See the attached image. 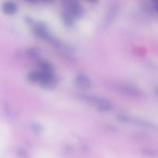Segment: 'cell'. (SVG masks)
<instances>
[{
	"label": "cell",
	"instance_id": "cell-9",
	"mask_svg": "<svg viewBox=\"0 0 158 158\" xmlns=\"http://www.w3.org/2000/svg\"><path fill=\"white\" fill-rule=\"evenodd\" d=\"M40 67L41 69V72L52 73V67L50 63H48V62L41 61L40 63Z\"/></svg>",
	"mask_w": 158,
	"mask_h": 158
},
{
	"label": "cell",
	"instance_id": "cell-17",
	"mask_svg": "<svg viewBox=\"0 0 158 158\" xmlns=\"http://www.w3.org/2000/svg\"><path fill=\"white\" fill-rule=\"evenodd\" d=\"M156 94H157V97H158V88H157V89H156Z\"/></svg>",
	"mask_w": 158,
	"mask_h": 158
},
{
	"label": "cell",
	"instance_id": "cell-15",
	"mask_svg": "<svg viewBox=\"0 0 158 158\" xmlns=\"http://www.w3.org/2000/svg\"><path fill=\"white\" fill-rule=\"evenodd\" d=\"M155 8H156V9H157V11L158 12V1L155 2Z\"/></svg>",
	"mask_w": 158,
	"mask_h": 158
},
{
	"label": "cell",
	"instance_id": "cell-8",
	"mask_svg": "<svg viewBox=\"0 0 158 158\" xmlns=\"http://www.w3.org/2000/svg\"><path fill=\"white\" fill-rule=\"evenodd\" d=\"M40 79H41V73L40 72L33 71V72L30 73L28 76V80L31 83H40Z\"/></svg>",
	"mask_w": 158,
	"mask_h": 158
},
{
	"label": "cell",
	"instance_id": "cell-11",
	"mask_svg": "<svg viewBox=\"0 0 158 158\" xmlns=\"http://www.w3.org/2000/svg\"><path fill=\"white\" fill-rule=\"evenodd\" d=\"M135 123H137V124L140 125V126L145 127L153 128V129L156 128V126L154 124L150 123V122L145 121V120H135Z\"/></svg>",
	"mask_w": 158,
	"mask_h": 158
},
{
	"label": "cell",
	"instance_id": "cell-10",
	"mask_svg": "<svg viewBox=\"0 0 158 158\" xmlns=\"http://www.w3.org/2000/svg\"><path fill=\"white\" fill-rule=\"evenodd\" d=\"M62 18H63V22L66 26H72L73 23V17L68 13L67 12L65 11L63 14H62Z\"/></svg>",
	"mask_w": 158,
	"mask_h": 158
},
{
	"label": "cell",
	"instance_id": "cell-14",
	"mask_svg": "<svg viewBox=\"0 0 158 158\" xmlns=\"http://www.w3.org/2000/svg\"><path fill=\"white\" fill-rule=\"evenodd\" d=\"M87 1L89 2H92V3H97L99 0H87Z\"/></svg>",
	"mask_w": 158,
	"mask_h": 158
},
{
	"label": "cell",
	"instance_id": "cell-4",
	"mask_svg": "<svg viewBox=\"0 0 158 158\" xmlns=\"http://www.w3.org/2000/svg\"><path fill=\"white\" fill-rule=\"evenodd\" d=\"M33 31L35 35H37L40 38L49 39V32L48 31L47 28L46 27V26L43 23H37L35 27H34Z\"/></svg>",
	"mask_w": 158,
	"mask_h": 158
},
{
	"label": "cell",
	"instance_id": "cell-1",
	"mask_svg": "<svg viewBox=\"0 0 158 158\" xmlns=\"http://www.w3.org/2000/svg\"><path fill=\"white\" fill-rule=\"evenodd\" d=\"M66 12L70 14L73 18H80L83 15V9L81 5L76 0H66Z\"/></svg>",
	"mask_w": 158,
	"mask_h": 158
},
{
	"label": "cell",
	"instance_id": "cell-5",
	"mask_svg": "<svg viewBox=\"0 0 158 158\" xmlns=\"http://www.w3.org/2000/svg\"><path fill=\"white\" fill-rule=\"evenodd\" d=\"M2 10L7 15H13L17 12V6L13 2L7 1L2 4Z\"/></svg>",
	"mask_w": 158,
	"mask_h": 158
},
{
	"label": "cell",
	"instance_id": "cell-7",
	"mask_svg": "<svg viewBox=\"0 0 158 158\" xmlns=\"http://www.w3.org/2000/svg\"><path fill=\"white\" fill-rule=\"evenodd\" d=\"M120 89L123 90V92L124 94H128V95L134 96V97H137L139 94V91L137 88L134 87L132 86H130V85H120Z\"/></svg>",
	"mask_w": 158,
	"mask_h": 158
},
{
	"label": "cell",
	"instance_id": "cell-18",
	"mask_svg": "<svg viewBox=\"0 0 158 158\" xmlns=\"http://www.w3.org/2000/svg\"><path fill=\"white\" fill-rule=\"evenodd\" d=\"M154 1H155V2H157V1H158V0H154Z\"/></svg>",
	"mask_w": 158,
	"mask_h": 158
},
{
	"label": "cell",
	"instance_id": "cell-2",
	"mask_svg": "<svg viewBox=\"0 0 158 158\" xmlns=\"http://www.w3.org/2000/svg\"><path fill=\"white\" fill-rule=\"evenodd\" d=\"M40 73H41V79H40V83L41 86L46 88H50L55 86V78L52 73L44 72Z\"/></svg>",
	"mask_w": 158,
	"mask_h": 158
},
{
	"label": "cell",
	"instance_id": "cell-3",
	"mask_svg": "<svg viewBox=\"0 0 158 158\" xmlns=\"http://www.w3.org/2000/svg\"><path fill=\"white\" fill-rule=\"evenodd\" d=\"M91 100L97 106V109L100 110V111H109L112 109L111 103L106 100H102L100 98H93V97H91Z\"/></svg>",
	"mask_w": 158,
	"mask_h": 158
},
{
	"label": "cell",
	"instance_id": "cell-12",
	"mask_svg": "<svg viewBox=\"0 0 158 158\" xmlns=\"http://www.w3.org/2000/svg\"><path fill=\"white\" fill-rule=\"evenodd\" d=\"M117 10H118V8H117V6H113V7L110 9V12H109V13H108L107 17H106V19L109 20V21H110V19H114V17L116 16V15H117Z\"/></svg>",
	"mask_w": 158,
	"mask_h": 158
},
{
	"label": "cell",
	"instance_id": "cell-6",
	"mask_svg": "<svg viewBox=\"0 0 158 158\" xmlns=\"http://www.w3.org/2000/svg\"><path fill=\"white\" fill-rule=\"evenodd\" d=\"M76 83L81 88H89L91 86L90 80L85 75H79L76 78Z\"/></svg>",
	"mask_w": 158,
	"mask_h": 158
},
{
	"label": "cell",
	"instance_id": "cell-13",
	"mask_svg": "<svg viewBox=\"0 0 158 158\" xmlns=\"http://www.w3.org/2000/svg\"><path fill=\"white\" fill-rule=\"evenodd\" d=\"M117 118L119 119V120H120L121 122H123V123H128V122L131 121V119H130V117H127V116L123 115V114L118 115L117 116Z\"/></svg>",
	"mask_w": 158,
	"mask_h": 158
},
{
	"label": "cell",
	"instance_id": "cell-16",
	"mask_svg": "<svg viewBox=\"0 0 158 158\" xmlns=\"http://www.w3.org/2000/svg\"><path fill=\"white\" fill-rule=\"evenodd\" d=\"M26 1H27V2H32L35 1V0H26Z\"/></svg>",
	"mask_w": 158,
	"mask_h": 158
}]
</instances>
